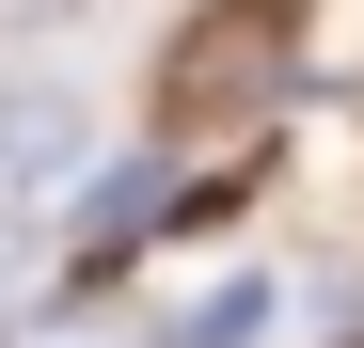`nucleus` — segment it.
Listing matches in <instances>:
<instances>
[{"label":"nucleus","mask_w":364,"mask_h":348,"mask_svg":"<svg viewBox=\"0 0 364 348\" xmlns=\"http://www.w3.org/2000/svg\"><path fill=\"white\" fill-rule=\"evenodd\" d=\"M80 174H95V95L64 64H0V222L64 206Z\"/></svg>","instance_id":"obj_2"},{"label":"nucleus","mask_w":364,"mask_h":348,"mask_svg":"<svg viewBox=\"0 0 364 348\" xmlns=\"http://www.w3.org/2000/svg\"><path fill=\"white\" fill-rule=\"evenodd\" d=\"M269 95H285V0H206V16L174 32V64H159V127L222 143V127H254Z\"/></svg>","instance_id":"obj_1"},{"label":"nucleus","mask_w":364,"mask_h":348,"mask_svg":"<svg viewBox=\"0 0 364 348\" xmlns=\"http://www.w3.org/2000/svg\"><path fill=\"white\" fill-rule=\"evenodd\" d=\"M48 16H80V0H0V32H48Z\"/></svg>","instance_id":"obj_4"},{"label":"nucleus","mask_w":364,"mask_h":348,"mask_svg":"<svg viewBox=\"0 0 364 348\" xmlns=\"http://www.w3.org/2000/svg\"><path fill=\"white\" fill-rule=\"evenodd\" d=\"M0 301H32V222H0Z\"/></svg>","instance_id":"obj_3"}]
</instances>
